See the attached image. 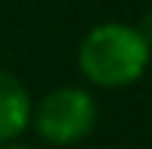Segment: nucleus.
Listing matches in <instances>:
<instances>
[{
    "mask_svg": "<svg viewBox=\"0 0 152 149\" xmlns=\"http://www.w3.org/2000/svg\"><path fill=\"white\" fill-rule=\"evenodd\" d=\"M152 62V47L137 25L99 22L84 34L78 47V69L93 87L121 90L146 74Z\"/></svg>",
    "mask_w": 152,
    "mask_h": 149,
    "instance_id": "nucleus-1",
    "label": "nucleus"
},
{
    "mask_svg": "<svg viewBox=\"0 0 152 149\" xmlns=\"http://www.w3.org/2000/svg\"><path fill=\"white\" fill-rule=\"evenodd\" d=\"M99 109L90 90L84 87H56V90L44 93L40 103H34L31 109V127L37 131V137L44 143L53 146H75L84 137H90Z\"/></svg>",
    "mask_w": 152,
    "mask_h": 149,
    "instance_id": "nucleus-2",
    "label": "nucleus"
},
{
    "mask_svg": "<svg viewBox=\"0 0 152 149\" xmlns=\"http://www.w3.org/2000/svg\"><path fill=\"white\" fill-rule=\"evenodd\" d=\"M31 93L12 72L0 69V143H12L31 127Z\"/></svg>",
    "mask_w": 152,
    "mask_h": 149,
    "instance_id": "nucleus-3",
    "label": "nucleus"
},
{
    "mask_svg": "<svg viewBox=\"0 0 152 149\" xmlns=\"http://www.w3.org/2000/svg\"><path fill=\"white\" fill-rule=\"evenodd\" d=\"M137 28H140V34L146 37V40H149V47H152V9L146 12V16H143V22L137 25Z\"/></svg>",
    "mask_w": 152,
    "mask_h": 149,
    "instance_id": "nucleus-4",
    "label": "nucleus"
},
{
    "mask_svg": "<svg viewBox=\"0 0 152 149\" xmlns=\"http://www.w3.org/2000/svg\"><path fill=\"white\" fill-rule=\"evenodd\" d=\"M6 149H28V146H19V143H10V146H6Z\"/></svg>",
    "mask_w": 152,
    "mask_h": 149,
    "instance_id": "nucleus-5",
    "label": "nucleus"
}]
</instances>
